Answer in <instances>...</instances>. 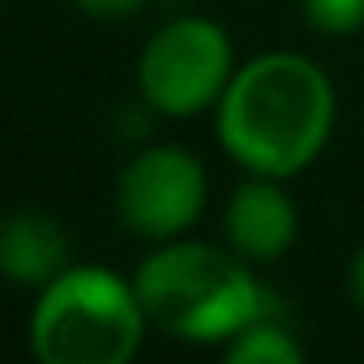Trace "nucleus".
<instances>
[{
	"label": "nucleus",
	"mask_w": 364,
	"mask_h": 364,
	"mask_svg": "<svg viewBox=\"0 0 364 364\" xmlns=\"http://www.w3.org/2000/svg\"><path fill=\"white\" fill-rule=\"evenodd\" d=\"M334 86L300 52H262L219 99V141L253 176L287 180L330 141Z\"/></svg>",
	"instance_id": "nucleus-1"
},
{
	"label": "nucleus",
	"mask_w": 364,
	"mask_h": 364,
	"mask_svg": "<svg viewBox=\"0 0 364 364\" xmlns=\"http://www.w3.org/2000/svg\"><path fill=\"white\" fill-rule=\"evenodd\" d=\"M133 287L146 321L185 343H228L266 313L245 257L198 240H163L137 266Z\"/></svg>",
	"instance_id": "nucleus-2"
},
{
	"label": "nucleus",
	"mask_w": 364,
	"mask_h": 364,
	"mask_svg": "<svg viewBox=\"0 0 364 364\" xmlns=\"http://www.w3.org/2000/svg\"><path fill=\"white\" fill-rule=\"evenodd\" d=\"M137 287L99 266H69L31 313V347L43 364H124L141 347Z\"/></svg>",
	"instance_id": "nucleus-3"
},
{
	"label": "nucleus",
	"mask_w": 364,
	"mask_h": 364,
	"mask_svg": "<svg viewBox=\"0 0 364 364\" xmlns=\"http://www.w3.org/2000/svg\"><path fill=\"white\" fill-rule=\"evenodd\" d=\"M232 77V39L210 18H176L159 26L137 60L141 99L163 116H198L206 107H219Z\"/></svg>",
	"instance_id": "nucleus-4"
},
{
	"label": "nucleus",
	"mask_w": 364,
	"mask_h": 364,
	"mask_svg": "<svg viewBox=\"0 0 364 364\" xmlns=\"http://www.w3.org/2000/svg\"><path fill=\"white\" fill-rule=\"evenodd\" d=\"M210 180L185 146H150L116 180V215L133 236L176 240L206 210Z\"/></svg>",
	"instance_id": "nucleus-5"
},
{
	"label": "nucleus",
	"mask_w": 364,
	"mask_h": 364,
	"mask_svg": "<svg viewBox=\"0 0 364 364\" xmlns=\"http://www.w3.org/2000/svg\"><path fill=\"white\" fill-rule=\"evenodd\" d=\"M296 228H300L296 202L279 189L274 176H257L228 198L223 236H228V249H236L245 262H257V266L279 262L291 249Z\"/></svg>",
	"instance_id": "nucleus-6"
},
{
	"label": "nucleus",
	"mask_w": 364,
	"mask_h": 364,
	"mask_svg": "<svg viewBox=\"0 0 364 364\" xmlns=\"http://www.w3.org/2000/svg\"><path fill=\"white\" fill-rule=\"evenodd\" d=\"M69 232L43 210H14L0 228V270L22 287H48L69 270Z\"/></svg>",
	"instance_id": "nucleus-7"
},
{
	"label": "nucleus",
	"mask_w": 364,
	"mask_h": 364,
	"mask_svg": "<svg viewBox=\"0 0 364 364\" xmlns=\"http://www.w3.org/2000/svg\"><path fill=\"white\" fill-rule=\"evenodd\" d=\"M223 347H228L232 364H296L304 355L300 343L291 338V330L279 326V321H266V317H257L253 326H245Z\"/></svg>",
	"instance_id": "nucleus-8"
},
{
	"label": "nucleus",
	"mask_w": 364,
	"mask_h": 364,
	"mask_svg": "<svg viewBox=\"0 0 364 364\" xmlns=\"http://www.w3.org/2000/svg\"><path fill=\"white\" fill-rule=\"evenodd\" d=\"M313 31L321 35H355L364 31V0H300Z\"/></svg>",
	"instance_id": "nucleus-9"
},
{
	"label": "nucleus",
	"mask_w": 364,
	"mask_h": 364,
	"mask_svg": "<svg viewBox=\"0 0 364 364\" xmlns=\"http://www.w3.org/2000/svg\"><path fill=\"white\" fill-rule=\"evenodd\" d=\"M73 5L82 9V14H90V18H129V14H137L146 0H73Z\"/></svg>",
	"instance_id": "nucleus-10"
},
{
	"label": "nucleus",
	"mask_w": 364,
	"mask_h": 364,
	"mask_svg": "<svg viewBox=\"0 0 364 364\" xmlns=\"http://www.w3.org/2000/svg\"><path fill=\"white\" fill-rule=\"evenodd\" d=\"M347 283H351V296H355V304L364 309V249L351 257V274H347Z\"/></svg>",
	"instance_id": "nucleus-11"
}]
</instances>
